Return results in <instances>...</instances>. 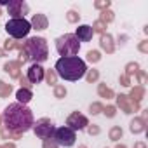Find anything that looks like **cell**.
Here are the masks:
<instances>
[{
    "label": "cell",
    "mask_w": 148,
    "mask_h": 148,
    "mask_svg": "<svg viewBox=\"0 0 148 148\" xmlns=\"http://www.w3.org/2000/svg\"><path fill=\"white\" fill-rule=\"evenodd\" d=\"M52 138H54V141L59 145V146H63V148H71L73 145H75V141H77V134H75V131H71L70 127H56L54 129V132H52Z\"/></svg>",
    "instance_id": "6"
},
{
    "label": "cell",
    "mask_w": 148,
    "mask_h": 148,
    "mask_svg": "<svg viewBox=\"0 0 148 148\" xmlns=\"http://www.w3.org/2000/svg\"><path fill=\"white\" fill-rule=\"evenodd\" d=\"M80 49V42L77 40V37L73 33H64L56 40V51L59 52L61 58L66 56H77Z\"/></svg>",
    "instance_id": "3"
},
{
    "label": "cell",
    "mask_w": 148,
    "mask_h": 148,
    "mask_svg": "<svg viewBox=\"0 0 148 148\" xmlns=\"http://www.w3.org/2000/svg\"><path fill=\"white\" fill-rule=\"evenodd\" d=\"M33 129H35V134H37L38 138L47 139V138H51V136H52V132H54V129H56V127H54L49 120H45V119H44V120H40Z\"/></svg>",
    "instance_id": "8"
},
{
    "label": "cell",
    "mask_w": 148,
    "mask_h": 148,
    "mask_svg": "<svg viewBox=\"0 0 148 148\" xmlns=\"http://www.w3.org/2000/svg\"><path fill=\"white\" fill-rule=\"evenodd\" d=\"M56 71L58 75L64 80H70V82H77L80 80L86 71H87V64L84 59H80L79 56H66V58H59L56 61Z\"/></svg>",
    "instance_id": "2"
},
{
    "label": "cell",
    "mask_w": 148,
    "mask_h": 148,
    "mask_svg": "<svg viewBox=\"0 0 148 148\" xmlns=\"http://www.w3.org/2000/svg\"><path fill=\"white\" fill-rule=\"evenodd\" d=\"M2 117H4L5 127L9 131L16 132V134L26 132V131H30L33 127V113H32V110L26 105H21L18 101L7 105Z\"/></svg>",
    "instance_id": "1"
},
{
    "label": "cell",
    "mask_w": 148,
    "mask_h": 148,
    "mask_svg": "<svg viewBox=\"0 0 148 148\" xmlns=\"http://www.w3.org/2000/svg\"><path fill=\"white\" fill-rule=\"evenodd\" d=\"M28 80L32 82V84H40L42 80H44V68L40 66V64H37V63H33L30 68H28Z\"/></svg>",
    "instance_id": "9"
},
{
    "label": "cell",
    "mask_w": 148,
    "mask_h": 148,
    "mask_svg": "<svg viewBox=\"0 0 148 148\" xmlns=\"http://www.w3.org/2000/svg\"><path fill=\"white\" fill-rule=\"evenodd\" d=\"M26 49H28V52H30V58H32L37 64H40L42 61L47 59V42H45L44 38H40V37L30 38V40L26 42Z\"/></svg>",
    "instance_id": "5"
},
{
    "label": "cell",
    "mask_w": 148,
    "mask_h": 148,
    "mask_svg": "<svg viewBox=\"0 0 148 148\" xmlns=\"http://www.w3.org/2000/svg\"><path fill=\"white\" fill-rule=\"evenodd\" d=\"M89 125V122H87V119L84 117V115H80L79 112H75V113H71L70 117H68V125L66 127H70L71 131H82V129H86Z\"/></svg>",
    "instance_id": "7"
},
{
    "label": "cell",
    "mask_w": 148,
    "mask_h": 148,
    "mask_svg": "<svg viewBox=\"0 0 148 148\" xmlns=\"http://www.w3.org/2000/svg\"><path fill=\"white\" fill-rule=\"evenodd\" d=\"M30 30H32V23L25 18H11L5 23V32L12 38H25L28 37Z\"/></svg>",
    "instance_id": "4"
},
{
    "label": "cell",
    "mask_w": 148,
    "mask_h": 148,
    "mask_svg": "<svg viewBox=\"0 0 148 148\" xmlns=\"http://www.w3.org/2000/svg\"><path fill=\"white\" fill-rule=\"evenodd\" d=\"M16 98H18V103L26 105V103H30V101H32V92H30V91H26V89H19V91L16 92Z\"/></svg>",
    "instance_id": "11"
},
{
    "label": "cell",
    "mask_w": 148,
    "mask_h": 148,
    "mask_svg": "<svg viewBox=\"0 0 148 148\" xmlns=\"http://www.w3.org/2000/svg\"><path fill=\"white\" fill-rule=\"evenodd\" d=\"M77 37V40L79 42H89L91 38H92V35H94V30H92V26H89V25H80L77 30H75V33H73Z\"/></svg>",
    "instance_id": "10"
}]
</instances>
